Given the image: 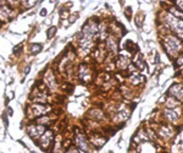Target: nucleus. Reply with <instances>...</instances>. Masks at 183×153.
<instances>
[{"label": "nucleus", "mask_w": 183, "mask_h": 153, "mask_svg": "<svg viewBox=\"0 0 183 153\" xmlns=\"http://www.w3.org/2000/svg\"><path fill=\"white\" fill-rule=\"evenodd\" d=\"M182 49L181 42L176 37H167L166 38V50L168 54H176Z\"/></svg>", "instance_id": "obj_1"}, {"label": "nucleus", "mask_w": 183, "mask_h": 153, "mask_svg": "<svg viewBox=\"0 0 183 153\" xmlns=\"http://www.w3.org/2000/svg\"><path fill=\"white\" fill-rule=\"evenodd\" d=\"M167 21L171 25V27L176 31V33L180 34L181 37H183V20L177 18V17L175 16H170L167 18Z\"/></svg>", "instance_id": "obj_2"}, {"label": "nucleus", "mask_w": 183, "mask_h": 153, "mask_svg": "<svg viewBox=\"0 0 183 153\" xmlns=\"http://www.w3.org/2000/svg\"><path fill=\"white\" fill-rule=\"evenodd\" d=\"M76 142H77V146L80 150H82L84 152H88L89 147H88V142H87V138L83 134L80 132V130L76 129Z\"/></svg>", "instance_id": "obj_3"}, {"label": "nucleus", "mask_w": 183, "mask_h": 153, "mask_svg": "<svg viewBox=\"0 0 183 153\" xmlns=\"http://www.w3.org/2000/svg\"><path fill=\"white\" fill-rule=\"evenodd\" d=\"M45 132V126L44 125H31L28 127V134L32 138L42 136Z\"/></svg>", "instance_id": "obj_4"}, {"label": "nucleus", "mask_w": 183, "mask_h": 153, "mask_svg": "<svg viewBox=\"0 0 183 153\" xmlns=\"http://www.w3.org/2000/svg\"><path fill=\"white\" fill-rule=\"evenodd\" d=\"M53 141H54V135H53V132L51 131H47L45 130V132L40 136V143H42V147L45 150V148H48L49 146H51V143H53Z\"/></svg>", "instance_id": "obj_5"}, {"label": "nucleus", "mask_w": 183, "mask_h": 153, "mask_svg": "<svg viewBox=\"0 0 183 153\" xmlns=\"http://www.w3.org/2000/svg\"><path fill=\"white\" fill-rule=\"evenodd\" d=\"M49 110H50L49 107H47V105H42V104H35V105H33V107H31V113H32V115H33L34 118L40 117V115L45 114V113L49 112Z\"/></svg>", "instance_id": "obj_6"}, {"label": "nucleus", "mask_w": 183, "mask_h": 153, "mask_svg": "<svg viewBox=\"0 0 183 153\" xmlns=\"http://www.w3.org/2000/svg\"><path fill=\"white\" fill-rule=\"evenodd\" d=\"M78 77L83 82L90 81V70L88 69L87 65H81L80 66V69H78Z\"/></svg>", "instance_id": "obj_7"}, {"label": "nucleus", "mask_w": 183, "mask_h": 153, "mask_svg": "<svg viewBox=\"0 0 183 153\" xmlns=\"http://www.w3.org/2000/svg\"><path fill=\"white\" fill-rule=\"evenodd\" d=\"M88 115H89V118H92V119H94V120H98V121H101V120L105 119L104 113H103L100 109H98V108L90 109L89 113H88Z\"/></svg>", "instance_id": "obj_8"}, {"label": "nucleus", "mask_w": 183, "mask_h": 153, "mask_svg": "<svg viewBox=\"0 0 183 153\" xmlns=\"http://www.w3.org/2000/svg\"><path fill=\"white\" fill-rule=\"evenodd\" d=\"M44 81H45V84L48 86V88H50V89H54V88L56 87V82H55V79H54V75H53L51 71H48V72L45 74Z\"/></svg>", "instance_id": "obj_9"}, {"label": "nucleus", "mask_w": 183, "mask_h": 153, "mask_svg": "<svg viewBox=\"0 0 183 153\" xmlns=\"http://www.w3.org/2000/svg\"><path fill=\"white\" fill-rule=\"evenodd\" d=\"M170 94H172L173 97L181 99V98H183V87L180 85L172 86L171 89H170Z\"/></svg>", "instance_id": "obj_10"}, {"label": "nucleus", "mask_w": 183, "mask_h": 153, "mask_svg": "<svg viewBox=\"0 0 183 153\" xmlns=\"http://www.w3.org/2000/svg\"><path fill=\"white\" fill-rule=\"evenodd\" d=\"M11 12H12V10L10 7H7V6H0V21L4 22L6 20H9Z\"/></svg>", "instance_id": "obj_11"}, {"label": "nucleus", "mask_w": 183, "mask_h": 153, "mask_svg": "<svg viewBox=\"0 0 183 153\" xmlns=\"http://www.w3.org/2000/svg\"><path fill=\"white\" fill-rule=\"evenodd\" d=\"M105 141L106 140L104 137H101V135H94L92 137V142L95 145V147H101L105 143Z\"/></svg>", "instance_id": "obj_12"}, {"label": "nucleus", "mask_w": 183, "mask_h": 153, "mask_svg": "<svg viewBox=\"0 0 183 153\" xmlns=\"http://www.w3.org/2000/svg\"><path fill=\"white\" fill-rule=\"evenodd\" d=\"M160 136L164 138H170L172 136V129H170L168 126H162L160 130Z\"/></svg>", "instance_id": "obj_13"}, {"label": "nucleus", "mask_w": 183, "mask_h": 153, "mask_svg": "<svg viewBox=\"0 0 183 153\" xmlns=\"http://www.w3.org/2000/svg\"><path fill=\"white\" fill-rule=\"evenodd\" d=\"M165 117H166L170 121H176V120H177V114H176V112L172 110V109H167L166 112H165Z\"/></svg>", "instance_id": "obj_14"}, {"label": "nucleus", "mask_w": 183, "mask_h": 153, "mask_svg": "<svg viewBox=\"0 0 183 153\" xmlns=\"http://www.w3.org/2000/svg\"><path fill=\"white\" fill-rule=\"evenodd\" d=\"M128 64V58H125V56H120L118 60H117V66L120 69H125Z\"/></svg>", "instance_id": "obj_15"}, {"label": "nucleus", "mask_w": 183, "mask_h": 153, "mask_svg": "<svg viewBox=\"0 0 183 153\" xmlns=\"http://www.w3.org/2000/svg\"><path fill=\"white\" fill-rule=\"evenodd\" d=\"M42 44H38V43H35V44H32L31 47H30V53L31 54H38L39 51L42 50Z\"/></svg>", "instance_id": "obj_16"}, {"label": "nucleus", "mask_w": 183, "mask_h": 153, "mask_svg": "<svg viewBox=\"0 0 183 153\" xmlns=\"http://www.w3.org/2000/svg\"><path fill=\"white\" fill-rule=\"evenodd\" d=\"M108 45H109V48H110L112 51L117 50V44L114 42V39H112V38H108Z\"/></svg>", "instance_id": "obj_17"}, {"label": "nucleus", "mask_w": 183, "mask_h": 153, "mask_svg": "<svg viewBox=\"0 0 183 153\" xmlns=\"http://www.w3.org/2000/svg\"><path fill=\"white\" fill-rule=\"evenodd\" d=\"M56 33V27L55 26H53V27H50L49 30H48V32H47V36H48V38H53L54 37V34Z\"/></svg>", "instance_id": "obj_18"}, {"label": "nucleus", "mask_w": 183, "mask_h": 153, "mask_svg": "<svg viewBox=\"0 0 183 153\" xmlns=\"http://www.w3.org/2000/svg\"><path fill=\"white\" fill-rule=\"evenodd\" d=\"M117 120H121V119H127L128 118V113L127 112H121V113H118L116 115Z\"/></svg>", "instance_id": "obj_19"}, {"label": "nucleus", "mask_w": 183, "mask_h": 153, "mask_svg": "<svg viewBox=\"0 0 183 153\" xmlns=\"http://www.w3.org/2000/svg\"><path fill=\"white\" fill-rule=\"evenodd\" d=\"M35 2H37V0H23V4H25L27 7H32Z\"/></svg>", "instance_id": "obj_20"}, {"label": "nucleus", "mask_w": 183, "mask_h": 153, "mask_svg": "<svg viewBox=\"0 0 183 153\" xmlns=\"http://www.w3.org/2000/svg\"><path fill=\"white\" fill-rule=\"evenodd\" d=\"M7 2H9L11 6H17V5H20L21 2H23V0H7Z\"/></svg>", "instance_id": "obj_21"}, {"label": "nucleus", "mask_w": 183, "mask_h": 153, "mask_svg": "<svg viewBox=\"0 0 183 153\" xmlns=\"http://www.w3.org/2000/svg\"><path fill=\"white\" fill-rule=\"evenodd\" d=\"M175 2H176L178 6H180V9H181V10L183 11V0H175Z\"/></svg>", "instance_id": "obj_22"}, {"label": "nucleus", "mask_w": 183, "mask_h": 153, "mask_svg": "<svg viewBox=\"0 0 183 153\" xmlns=\"http://www.w3.org/2000/svg\"><path fill=\"white\" fill-rule=\"evenodd\" d=\"M2 120H4L5 127H7V126H9V122H7V115H6V114H4V117H2Z\"/></svg>", "instance_id": "obj_23"}, {"label": "nucleus", "mask_w": 183, "mask_h": 153, "mask_svg": "<svg viewBox=\"0 0 183 153\" xmlns=\"http://www.w3.org/2000/svg\"><path fill=\"white\" fill-rule=\"evenodd\" d=\"M7 114H9L10 117H12V114H14V112H12V109H11V108H7Z\"/></svg>", "instance_id": "obj_24"}, {"label": "nucleus", "mask_w": 183, "mask_h": 153, "mask_svg": "<svg viewBox=\"0 0 183 153\" xmlns=\"http://www.w3.org/2000/svg\"><path fill=\"white\" fill-rule=\"evenodd\" d=\"M127 9H128V10H126V16H127V15L131 16V12H132V11H131V7H127Z\"/></svg>", "instance_id": "obj_25"}, {"label": "nucleus", "mask_w": 183, "mask_h": 153, "mask_svg": "<svg viewBox=\"0 0 183 153\" xmlns=\"http://www.w3.org/2000/svg\"><path fill=\"white\" fill-rule=\"evenodd\" d=\"M177 64H178V65H182V64H183V56H182V58H180V59H178Z\"/></svg>", "instance_id": "obj_26"}, {"label": "nucleus", "mask_w": 183, "mask_h": 153, "mask_svg": "<svg viewBox=\"0 0 183 153\" xmlns=\"http://www.w3.org/2000/svg\"><path fill=\"white\" fill-rule=\"evenodd\" d=\"M40 15H42V16H45V15H47V10H45V9L42 10V11H40Z\"/></svg>", "instance_id": "obj_27"}, {"label": "nucleus", "mask_w": 183, "mask_h": 153, "mask_svg": "<svg viewBox=\"0 0 183 153\" xmlns=\"http://www.w3.org/2000/svg\"><path fill=\"white\" fill-rule=\"evenodd\" d=\"M68 153H80L77 150H71V151H68Z\"/></svg>", "instance_id": "obj_28"}, {"label": "nucleus", "mask_w": 183, "mask_h": 153, "mask_svg": "<svg viewBox=\"0 0 183 153\" xmlns=\"http://www.w3.org/2000/svg\"><path fill=\"white\" fill-rule=\"evenodd\" d=\"M54 1H55V0H51V2H54Z\"/></svg>", "instance_id": "obj_29"}]
</instances>
